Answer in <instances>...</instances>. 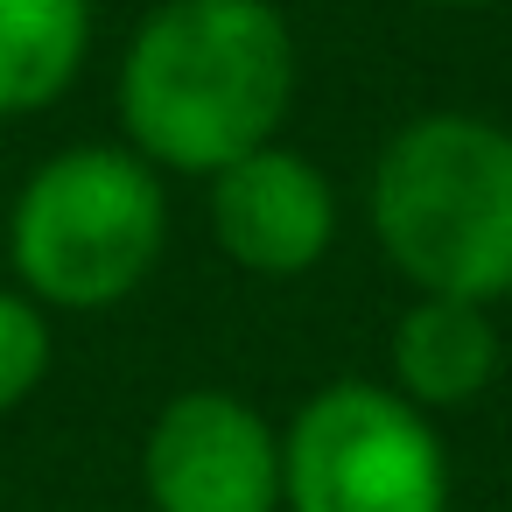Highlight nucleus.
<instances>
[{"mask_svg": "<svg viewBox=\"0 0 512 512\" xmlns=\"http://www.w3.org/2000/svg\"><path fill=\"white\" fill-rule=\"evenodd\" d=\"M498 379V323L456 295H414L386 337V386L421 414L477 407Z\"/></svg>", "mask_w": 512, "mask_h": 512, "instance_id": "7", "label": "nucleus"}, {"mask_svg": "<svg viewBox=\"0 0 512 512\" xmlns=\"http://www.w3.org/2000/svg\"><path fill=\"white\" fill-rule=\"evenodd\" d=\"M50 309L22 288H0V414H15L50 379Z\"/></svg>", "mask_w": 512, "mask_h": 512, "instance_id": "9", "label": "nucleus"}, {"mask_svg": "<svg viewBox=\"0 0 512 512\" xmlns=\"http://www.w3.org/2000/svg\"><path fill=\"white\" fill-rule=\"evenodd\" d=\"M204 190H211L204 197L211 246L260 281H295V274L323 267V253L337 246V218H344L337 183L302 148L267 141V148L239 155L232 169H218Z\"/></svg>", "mask_w": 512, "mask_h": 512, "instance_id": "6", "label": "nucleus"}, {"mask_svg": "<svg viewBox=\"0 0 512 512\" xmlns=\"http://www.w3.org/2000/svg\"><path fill=\"white\" fill-rule=\"evenodd\" d=\"M365 218L414 295L512 302V127L484 113L407 120L372 162Z\"/></svg>", "mask_w": 512, "mask_h": 512, "instance_id": "2", "label": "nucleus"}, {"mask_svg": "<svg viewBox=\"0 0 512 512\" xmlns=\"http://www.w3.org/2000/svg\"><path fill=\"white\" fill-rule=\"evenodd\" d=\"M295 29L274 0H155L120 64V134L162 176H218L281 141L295 106Z\"/></svg>", "mask_w": 512, "mask_h": 512, "instance_id": "1", "label": "nucleus"}, {"mask_svg": "<svg viewBox=\"0 0 512 512\" xmlns=\"http://www.w3.org/2000/svg\"><path fill=\"white\" fill-rule=\"evenodd\" d=\"M155 512H281V428L232 386H183L141 435Z\"/></svg>", "mask_w": 512, "mask_h": 512, "instance_id": "5", "label": "nucleus"}, {"mask_svg": "<svg viewBox=\"0 0 512 512\" xmlns=\"http://www.w3.org/2000/svg\"><path fill=\"white\" fill-rule=\"evenodd\" d=\"M169 246V176L127 141H78L29 169L8 204L15 288L64 316L120 309Z\"/></svg>", "mask_w": 512, "mask_h": 512, "instance_id": "3", "label": "nucleus"}, {"mask_svg": "<svg viewBox=\"0 0 512 512\" xmlns=\"http://www.w3.org/2000/svg\"><path fill=\"white\" fill-rule=\"evenodd\" d=\"M414 8H484V0H414Z\"/></svg>", "mask_w": 512, "mask_h": 512, "instance_id": "10", "label": "nucleus"}, {"mask_svg": "<svg viewBox=\"0 0 512 512\" xmlns=\"http://www.w3.org/2000/svg\"><path fill=\"white\" fill-rule=\"evenodd\" d=\"M281 512H449L435 414L386 379H330L281 428Z\"/></svg>", "mask_w": 512, "mask_h": 512, "instance_id": "4", "label": "nucleus"}, {"mask_svg": "<svg viewBox=\"0 0 512 512\" xmlns=\"http://www.w3.org/2000/svg\"><path fill=\"white\" fill-rule=\"evenodd\" d=\"M92 57V0H0V120L57 106Z\"/></svg>", "mask_w": 512, "mask_h": 512, "instance_id": "8", "label": "nucleus"}]
</instances>
